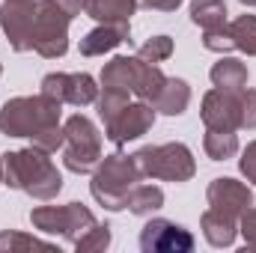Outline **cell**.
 Here are the masks:
<instances>
[{"mask_svg": "<svg viewBox=\"0 0 256 253\" xmlns=\"http://www.w3.org/2000/svg\"><path fill=\"white\" fill-rule=\"evenodd\" d=\"M3 185L15 190H24L36 200H51L63 188V176L48 158V152L30 146L21 152H6L3 155Z\"/></svg>", "mask_w": 256, "mask_h": 253, "instance_id": "cell-1", "label": "cell"}, {"mask_svg": "<svg viewBox=\"0 0 256 253\" xmlns=\"http://www.w3.org/2000/svg\"><path fill=\"white\" fill-rule=\"evenodd\" d=\"M60 102L48 96H21L0 108V131L6 137H33L42 128L60 122Z\"/></svg>", "mask_w": 256, "mask_h": 253, "instance_id": "cell-2", "label": "cell"}, {"mask_svg": "<svg viewBox=\"0 0 256 253\" xmlns=\"http://www.w3.org/2000/svg\"><path fill=\"white\" fill-rule=\"evenodd\" d=\"M140 170L134 164V158L126 155H108L104 161H98L96 173H92V196L108 208V212H120L126 208V200L131 188L140 182Z\"/></svg>", "mask_w": 256, "mask_h": 253, "instance_id": "cell-3", "label": "cell"}, {"mask_svg": "<svg viewBox=\"0 0 256 253\" xmlns=\"http://www.w3.org/2000/svg\"><path fill=\"white\" fill-rule=\"evenodd\" d=\"M140 176L164 179V182H188L196 173L194 155L185 143H164V146H143L134 155Z\"/></svg>", "mask_w": 256, "mask_h": 253, "instance_id": "cell-4", "label": "cell"}, {"mask_svg": "<svg viewBox=\"0 0 256 253\" xmlns=\"http://www.w3.org/2000/svg\"><path fill=\"white\" fill-rule=\"evenodd\" d=\"M66 146H63V164L72 173H92L102 161V134L92 126L90 116L74 114L66 120Z\"/></svg>", "mask_w": 256, "mask_h": 253, "instance_id": "cell-5", "label": "cell"}, {"mask_svg": "<svg viewBox=\"0 0 256 253\" xmlns=\"http://www.w3.org/2000/svg\"><path fill=\"white\" fill-rule=\"evenodd\" d=\"M68 15L54 0H36L33 51L45 60H57L68 51Z\"/></svg>", "mask_w": 256, "mask_h": 253, "instance_id": "cell-6", "label": "cell"}, {"mask_svg": "<svg viewBox=\"0 0 256 253\" xmlns=\"http://www.w3.org/2000/svg\"><path fill=\"white\" fill-rule=\"evenodd\" d=\"M30 220L36 230L48 232V236H63L66 242H78L80 236H86L96 226V218L86 206L80 202H68V206H39L30 212Z\"/></svg>", "mask_w": 256, "mask_h": 253, "instance_id": "cell-7", "label": "cell"}, {"mask_svg": "<svg viewBox=\"0 0 256 253\" xmlns=\"http://www.w3.org/2000/svg\"><path fill=\"white\" fill-rule=\"evenodd\" d=\"M42 96L60 102V104H74V108H84V104H92L98 98V86L90 74L78 72V74H63V72H54V74H45L42 78Z\"/></svg>", "mask_w": 256, "mask_h": 253, "instance_id": "cell-8", "label": "cell"}, {"mask_svg": "<svg viewBox=\"0 0 256 253\" xmlns=\"http://www.w3.org/2000/svg\"><path fill=\"white\" fill-rule=\"evenodd\" d=\"M33 21H36V0H3L0 27L6 33L12 51L33 48Z\"/></svg>", "mask_w": 256, "mask_h": 253, "instance_id": "cell-9", "label": "cell"}, {"mask_svg": "<svg viewBox=\"0 0 256 253\" xmlns=\"http://www.w3.org/2000/svg\"><path fill=\"white\" fill-rule=\"evenodd\" d=\"M140 248H143V253H188L194 250V236L179 224L155 218L143 226Z\"/></svg>", "mask_w": 256, "mask_h": 253, "instance_id": "cell-10", "label": "cell"}, {"mask_svg": "<svg viewBox=\"0 0 256 253\" xmlns=\"http://www.w3.org/2000/svg\"><path fill=\"white\" fill-rule=\"evenodd\" d=\"M152 126H155V108H149L146 102H140V104H126L122 114L104 128V137H108L114 146H126L128 140L143 137Z\"/></svg>", "mask_w": 256, "mask_h": 253, "instance_id": "cell-11", "label": "cell"}, {"mask_svg": "<svg viewBox=\"0 0 256 253\" xmlns=\"http://www.w3.org/2000/svg\"><path fill=\"white\" fill-rule=\"evenodd\" d=\"M206 128H218V131H236L238 128V92L230 90H212L202 98V110H200Z\"/></svg>", "mask_w": 256, "mask_h": 253, "instance_id": "cell-12", "label": "cell"}, {"mask_svg": "<svg viewBox=\"0 0 256 253\" xmlns=\"http://www.w3.org/2000/svg\"><path fill=\"white\" fill-rule=\"evenodd\" d=\"M206 196H208V206L212 208L226 212V214H236V218H242V212L250 208V202H254L250 188L242 185V182H236V179H214L208 185V190H206Z\"/></svg>", "mask_w": 256, "mask_h": 253, "instance_id": "cell-13", "label": "cell"}, {"mask_svg": "<svg viewBox=\"0 0 256 253\" xmlns=\"http://www.w3.org/2000/svg\"><path fill=\"white\" fill-rule=\"evenodd\" d=\"M131 33V24H98L96 30H90L80 39V54L84 57H102L108 51H114L116 45H122Z\"/></svg>", "mask_w": 256, "mask_h": 253, "instance_id": "cell-14", "label": "cell"}, {"mask_svg": "<svg viewBox=\"0 0 256 253\" xmlns=\"http://www.w3.org/2000/svg\"><path fill=\"white\" fill-rule=\"evenodd\" d=\"M188 104H191V86H188V80H182V78H167L164 86H161V92H158L155 102H152V108H155L158 114H167V116L185 114Z\"/></svg>", "mask_w": 256, "mask_h": 253, "instance_id": "cell-15", "label": "cell"}, {"mask_svg": "<svg viewBox=\"0 0 256 253\" xmlns=\"http://www.w3.org/2000/svg\"><path fill=\"white\" fill-rule=\"evenodd\" d=\"M140 66H143L140 57H114L102 72V86L104 90H126V92H131L134 84H137Z\"/></svg>", "mask_w": 256, "mask_h": 253, "instance_id": "cell-16", "label": "cell"}, {"mask_svg": "<svg viewBox=\"0 0 256 253\" xmlns=\"http://www.w3.org/2000/svg\"><path fill=\"white\" fill-rule=\"evenodd\" d=\"M236 214H226V212H218V208H208L202 214V232L208 238L212 248H230L236 242Z\"/></svg>", "mask_w": 256, "mask_h": 253, "instance_id": "cell-17", "label": "cell"}, {"mask_svg": "<svg viewBox=\"0 0 256 253\" xmlns=\"http://www.w3.org/2000/svg\"><path fill=\"white\" fill-rule=\"evenodd\" d=\"M137 0H86V15L102 24H128Z\"/></svg>", "mask_w": 256, "mask_h": 253, "instance_id": "cell-18", "label": "cell"}, {"mask_svg": "<svg viewBox=\"0 0 256 253\" xmlns=\"http://www.w3.org/2000/svg\"><path fill=\"white\" fill-rule=\"evenodd\" d=\"M212 84L218 90H230V92H242L248 86V66L232 57H220V63L212 66Z\"/></svg>", "mask_w": 256, "mask_h": 253, "instance_id": "cell-19", "label": "cell"}, {"mask_svg": "<svg viewBox=\"0 0 256 253\" xmlns=\"http://www.w3.org/2000/svg\"><path fill=\"white\" fill-rule=\"evenodd\" d=\"M161 206H164V190L158 185H134L126 200V208L131 214H140V218L158 212Z\"/></svg>", "mask_w": 256, "mask_h": 253, "instance_id": "cell-20", "label": "cell"}, {"mask_svg": "<svg viewBox=\"0 0 256 253\" xmlns=\"http://www.w3.org/2000/svg\"><path fill=\"white\" fill-rule=\"evenodd\" d=\"M202 149L212 161H226L238 152V137L236 131H218V128H206V140Z\"/></svg>", "mask_w": 256, "mask_h": 253, "instance_id": "cell-21", "label": "cell"}, {"mask_svg": "<svg viewBox=\"0 0 256 253\" xmlns=\"http://www.w3.org/2000/svg\"><path fill=\"white\" fill-rule=\"evenodd\" d=\"M191 21L202 30L226 24V3L224 0H194L191 3Z\"/></svg>", "mask_w": 256, "mask_h": 253, "instance_id": "cell-22", "label": "cell"}, {"mask_svg": "<svg viewBox=\"0 0 256 253\" xmlns=\"http://www.w3.org/2000/svg\"><path fill=\"white\" fill-rule=\"evenodd\" d=\"M164 80H167V74L158 68V66L146 63L143 60V66H140V74H137V84H134V96H140L143 102H155V96L161 92V86H164Z\"/></svg>", "mask_w": 256, "mask_h": 253, "instance_id": "cell-23", "label": "cell"}, {"mask_svg": "<svg viewBox=\"0 0 256 253\" xmlns=\"http://www.w3.org/2000/svg\"><path fill=\"white\" fill-rule=\"evenodd\" d=\"M230 33H232V42L242 54L256 57V15H238L230 24Z\"/></svg>", "mask_w": 256, "mask_h": 253, "instance_id": "cell-24", "label": "cell"}, {"mask_svg": "<svg viewBox=\"0 0 256 253\" xmlns=\"http://www.w3.org/2000/svg\"><path fill=\"white\" fill-rule=\"evenodd\" d=\"M128 104V92L126 90H104L98 98H96V108H98V120L104 122V128L110 126L120 114H122V108Z\"/></svg>", "mask_w": 256, "mask_h": 253, "instance_id": "cell-25", "label": "cell"}, {"mask_svg": "<svg viewBox=\"0 0 256 253\" xmlns=\"http://www.w3.org/2000/svg\"><path fill=\"white\" fill-rule=\"evenodd\" d=\"M137 57L146 60V63H152V66L164 63V60L173 57V39H170V36H155V39H149V42L140 45Z\"/></svg>", "mask_w": 256, "mask_h": 253, "instance_id": "cell-26", "label": "cell"}, {"mask_svg": "<svg viewBox=\"0 0 256 253\" xmlns=\"http://www.w3.org/2000/svg\"><path fill=\"white\" fill-rule=\"evenodd\" d=\"M202 48H206V51H214V54H226V51H232L236 42H232L230 24H220V27L202 30Z\"/></svg>", "mask_w": 256, "mask_h": 253, "instance_id": "cell-27", "label": "cell"}, {"mask_svg": "<svg viewBox=\"0 0 256 253\" xmlns=\"http://www.w3.org/2000/svg\"><path fill=\"white\" fill-rule=\"evenodd\" d=\"M33 146L51 155V152H57V149H63L66 146V131L60 128V122H57V126L42 128L39 134H33Z\"/></svg>", "mask_w": 256, "mask_h": 253, "instance_id": "cell-28", "label": "cell"}, {"mask_svg": "<svg viewBox=\"0 0 256 253\" xmlns=\"http://www.w3.org/2000/svg\"><path fill=\"white\" fill-rule=\"evenodd\" d=\"M108 244H110V230H108V226H98V224H96L86 236H80V238L74 242L78 250H104Z\"/></svg>", "mask_w": 256, "mask_h": 253, "instance_id": "cell-29", "label": "cell"}, {"mask_svg": "<svg viewBox=\"0 0 256 253\" xmlns=\"http://www.w3.org/2000/svg\"><path fill=\"white\" fill-rule=\"evenodd\" d=\"M238 128H256V90L238 92Z\"/></svg>", "mask_w": 256, "mask_h": 253, "instance_id": "cell-30", "label": "cell"}, {"mask_svg": "<svg viewBox=\"0 0 256 253\" xmlns=\"http://www.w3.org/2000/svg\"><path fill=\"white\" fill-rule=\"evenodd\" d=\"M27 248H51L39 238H30V236H21V232H0V250H27Z\"/></svg>", "mask_w": 256, "mask_h": 253, "instance_id": "cell-31", "label": "cell"}, {"mask_svg": "<svg viewBox=\"0 0 256 253\" xmlns=\"http://www.w3.org/2000/svg\"><path fill=\"white\" fill-rule=\"evenodd\" d=\"M238 167H242V173L248 176V182H254V185H256V140H254V143H248V149L242 152Z\"/></svg>", "mask_w": 256, "mask_h": 253, "instance_id": "cell-32", "label": "cell"}, {"mask_svg": "<svg viewBox=\"0 0 256 253\" xmlns=\"http://www.w3.org/2000/svg\"><path fill=\"white\" fill-rule=\"evenodd\" d=\"M242 236H244V242L250 248H256V208L242 212Z\"/></svg>", "mask_w": 256, "mask_h": 253, "instance_id": "cell-33", "label": "cell"}, {"mask_svg": "<svg viewBox=\"0 0 256 253\" xmlns=\"http://www.w3.org/2000/svg\"><path fill=\"white\" fill-rule=\"evenodd\" d=\"M60 9H63L68 18H74V15H80V12H86V0H54Z\"/></svg>", "mask_w": 256, "mask_h": 253, "instance_id": "cell-34", "label": "cell"}, {"mask_svg": "<svg viewBox=\"0 0 256 253\" xmlns=\"http://www.w3.org/2000/svg\"><path fill=\"white\" fill-rule=\"evenodd\" d=\"M146 9H158V12H173L182 0H140Z\"/></svg>", "mask_w": 256, "mask_h": 253, "instance_id": "cell-35", "label": "cell"}, {"mask_svg": "<svg viewBox=\"0 0 256 253\" xmlns=\"http://www.w3.org/2000/svg\"><path fill=\"white\" fill-rule=\"evenodd\" d=\"M238 3H244V6H256V0H238Z\"/></svg>", "mask_w": 256, "mask_h": 253, "instance_id": "cell-36", "label": "cell"}, {"mask_svg": "<svg viewBox=\"0 0 256 253\" xmlns=\"http://www.w3.org/2000/svg\"><path fill=\"white\" fill-rule=\"evenodd\" d=\"M0 182H3V164H0Z\"/></svg>", "mask_w": 256, "mask_h": 253, "instance_id": "cell-37", "label": "cell"}, {"mask_svg": "<svg viewBox=\"0 0 256 253\" xmlns=\"http://www.w3.org/2000/svg\"><path fill=\"white\" fill-rule=\"evenodd\" d=\"M0 74H3V66H0Z\"/></svg>", "mask_w": 256, "mask_h": 253, "instance_id": "cell-38", "label": "cell"}]
</instances>
